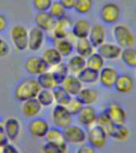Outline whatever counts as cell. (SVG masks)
Instances as JSON below:
<instances>
[{"instance_id": "6da1fadb", "label": "cell", "mask_w": 136, "mask_h": 153, "mask_svg": "<svg viewBox=\"0 0 136 153\" xmlns=\"http://www.w3.org/2000/svg\"><path fill=\"white\" fill-rule=\"evenodd\" d=\"M40 90L41 87L36 76H25L16 84L14 88V97L15 100L22 103L29 99L37 97Z\"/></svg>"}, {"instance_id": "7a4b0ae2", "label": "cell", "mask_w": 136, "mask_h": 153, "mask_svg": "<svg viewBox=\"0 0 136 153\" xmlns=\"http://www.w3.org/2000/svg\"><path fill=\"white\" fill-rule=\"evenodd\" d=\"M115 42L122 49L134 47L135 44V36L128 26L124 24H118L112 30Z\"/></svg>"}, {"instance_id": "3957f363", "label": "cell", "mask_w": 136, "mask_h": 153, "mask_svg": "<svg viewBox=\"0 0 136 153\" xmlns=\"http://www.w3.org/2000/svg\"><path fill=\"white\" fill-rule=\"evenodd\" d=\"M29 30L23 25H15L10 31V38L15 50L25 51L28 50Z\"/></svg>"}, {"instance_id": "277c9868", "label": "cell", "mask_w": 136, "mask_h": 153, "mask_svg": "<svg viewBox=\"0 0 136 153\" xmlns=\"http://www.w3.org/2000/svg\"><path fill=\"white\" fill-rule=\"evenodd\" d=\"M87 143L95 149H101L106 146L107 142V135L105 131L96 123L86 129Z\"/></svg>"}, {"instance_id": "5b68a950", "label": "cell", "mask_w": 136, "mask_h": 153, "mask_svg": "<svg viewBox=\"0 0 136 153\" xmlns=\"http://www.w3.org/2000/svg\"><path fill=\"white\" fill-rule=\"evenodd\" d=\"M52 121L54 126L64 129L72 124V115L70 113L65 105H56L52 107L51 112Z\"/></svg>"}, {"instance_id": "8992f818", "label": "cell", "mask_w": 136, "mask_h": 153, "mask_svg": "<svg viewBox=\"0 0 136 153\" xmlns=\"http://www.w3.org/2000/svg\"><path fill=\"white\" fill-rule=\"evenodd\" d=\"M64 137L67 143L79 146L87 141V131L80 124H71L64 129Z\"/></svg>"}, {"instance_id": "52a82bcc", "label": "cell", "mask_w": 136, "mask_h": 153, "mask_svg": "<svg viewBox=\"0 0 136 153\" xmlns=\"http://www.w3.org/2000/svg\"><path fill=\"white\" fill-rule=\"evenodd\" d=\"M24 67L26 73L32 76H37L50 69V67L43 57L38 55L29 56L25 61Z\"/></svg>"}, {"instance_id": "ba28073f", "label": "cell", "mask_w": 136, "mask_h": 153, "mask_svg": "<svg viewBox=\"0 0 136 153\" xmlns=\"http://www.w3.org/2000/svg\"><path fill=\"white\" fill-rule=\"evenodd\" d=\"M121 17V9L118 4L112 2H106L100 10V18L106 25H114Z\"/></svg>"}, {"instance_id": "9c48e42d", "label": "cell", "mask_w": 136, "mask_h": 153, "mask_svg": "<svg viewBox=\"0 0 136 153\" xmlns=\"http://www.w3.org/2000/svg\"><path fill=\"white\" fill-rule=\"evenodd\" d=\"M28 131L34 138H45L50 128V123L44 117L40 116L32 118L29 120Z\"/></svg>"}, {"instance_id": "30bf717a", "label": "cell", "mask_w": 136, "mask_h": 153, "mask_svg": "<svg viewBox=\"0 0 136 153\" xmlns=\"http://www.w3.org/2000/svg\"><path fill=\"white\" fill-rule=\"evenodd\" d=\"M104 112L115 125L126 124L127 113L123 106L116 101H112L107 104Z\"/></svg>"}, {"instance_id": "8fae6325", "label": "cell", "mask_w": 136, "mask_h": 153, "mask_svg": "<svg viewBox=\"0 0 136 153\" xmlns=\"http://www.w3.org/2000/svg\"><path fill=\"white\" fill-rule=\"evenodd\" d=\"M2 127L10 142H14L19 138L21 133V124L18 117H8L3 120Z\"/></svg>"}, {"instance_id": "7c38bea8", "label": "cell", "mask_w": 136, "mask_h": 153, "mask_svg": "<svg viewBox=\"0 0 136 153\" xmlns=\"http://www.w3.org/2000/svg\"><path fill=\"white\" fill-rule=\"evenodd\" d=\"M97 117V112L92 105H83L76 115L79 124L86 128L96 123Z\"/></svg>"}, {"instance_id": "4fadbf2b", "label": "cell", "mask_w": 136, "mask_h": 153, "mask_svg": "<svg viewBox=\"0 0 136 153\" xmlns=\"http://www.w3.org/2000/svg\"><path fill=\"white\" fill-rule=\"evenodd\" d=\"M45 40V33L37 26L29 30L28 50L32 52H37L42 48Z\"/></svg>"}, {"instance_id": "5bb4252c", "label": "cell", "mask_w": 136, "mask_h": 153, "mask_svg": "<svg viewBox=\"0 0 136 153\" xmlns=\"http://www.w3.org/2000/svg\"><path fill=\"white\" fill-rule=\"evenodd\" d=\"M57 20L49 13V11L37 13L34 18L35 26L45 33H52Z\"/></svg>"}, {"instance_id": "9a60e30c", "label": "cell", "mask_w": 136, "mask_h": 153, "mask_svg": "<svg viewBox=\"0 0 136 153\" xmlns=\"http://www.w3.org/2000/svg\"><path fill=\"white\" fill-rule=\"evenodd\" d=\"M73 22L71 19L65 16L61 19L57 20L53 30L52 31V36L56 40L67 38L72 32V26Z\"/></svg>"}, {"instance_id": "2e32d148", "label": "cell", "mask_w": 136, "mask_h": 153, "mask_svg": "<svg viewBox=\"0 0 136 153\" xmlns=\"http://www.w3.org/2000/svg\"><path fill=\"white\" fill-rule=\"evenodd\" d=\"M135 87V81L132 76L126 74H119L113 88L115 92L123 95H128L132 93Z\"/></svg>"}, {"instance_id": "e0dca14e", "label": "cell", "mask_w": 136, "mask_h": 153, "mask_svg": "<svg viewBox=\"0 0 136 153\" xmlns=\"http://www.w3.org/2000/svg\"><path fill=\"white\" fill-rule=\"evenodd\" d=\"M43 107L37 98H32L21 103V112L25 118L32 119L38 117L42 111Z\"/></svg>"}, {"instance_id": "ac0fdd59", "label": "cell", "mask_w": 136, "mask_h": 153, "mask_svg": "<svg viewBox=\"0 0 136 153\" xmlns=\"http://www.w3.org/2000/svg\"><path fill=\"white\" fill-rule=\"evenodd\" d=\"M119 76L118 72L112 66H104L99 72V83L106 88L114 87L116 79Z\"/></svg>"}, {"instance_id": "d6986e66", "label": "cell", "mask_w": 136, "mask_h": 153, "mask_svg": "<svg viewBox=\"0 0 136 153\" xmlns=\"http://www.w3.org/2000/svg\"><path fill=\"white\" fill-rule=\"evenodd\" d=\"M96 49L97 52L104 58V60H115L119 58L123 50L116 43L106 42Z\"/></svg>"}, {"instance_id": "ffe728a7", "label": "cell", "mask_w": 136, "mask_h": 153, "mask_svg": "<svg viewBox=\"0 0 136 153\" xmlns=\"http://www.w3.org/2000/svg\"><path fill=\"white\" fill-rule=\"evenodd\" d=\"M75 97L82 105H93L99 100L100 93L92 87H83Z\"/></svg>"}, {"instance_id": "44dd1931", "label": "cell", "mask_w": 136, "mask_h": 153, "mask_svg": "<svg viewBox=\"0 0 136 153\" xmlns=\"http://www.w3.org/2000/svg\"><path fill=\"white\" fill-rule=\"evenodd\" d=\"M91 28L92 26L88 20L84 19H78L72 24L71 33L76 39L87 38L89 35Z\"/></svg>"}, {"instance_id": "7402d4cb", "label": "cell", "mask_w": 136, "mask_h": 153, "mask_svg": "<svg viewBox=\"0 0 136 153\" xmlns=\"http://www.w3.org/2000/svg\"><path fill=\"white\" fill-rule=\"evenodd\" d=\"M94 48L99 47L100 45L105 42L106 39V29L100 24H95L91 28L90 33L88 37Z\"/></svg>"}, {"instance_id": "603a6c76", "label": "cell", "mask_w": 136, "mask_h": 153, "mask_svg": "<svg viewBox=\"0 0 136 153\" xmlns=\"http://www.w3.org/2000/svg\"><path fill=\"white\" fill-rule=\"evenodd\" d=\"M61 85L72 97H76L83 88V84L79 80L78 76L73 74H69L62 82Z\"/></svg>"}, {"instance_id": "cb8c5ba5", "label": "cell", "mask_w": 136, "mask_h": 153, "mask_svg": "<svg viewBox=\"0 0 136 153\" xmlns=\"http://www.w3.org/2000/svg\"><path fill=\"white\" fill-rule=\"evenodd\" d=\"M41 57L49 65L50 69L63 62V57L56 47H48L43 51Z\"/></svg>"}, {"instance_id": "d4e9b609", "label": "cell", "mask_w": 136, "mask_h": 153, "mask_svg": "<svg viewBox=\"0 0 136 153\" xmlns=\"http://www.w3.org/2000/svg\"><path fill=\"white\" fill-rule=\"evenodd\" d=\"M66 64L70 74L77 75L86 67V58L81 55L75 54L69 57Z\"/></svg>"}, {"instance_id": "484cf974", "label": "cell", "mask_w": 136, "mask_h": 153, "mask_svg": "<svg viewBox=\"0 0 136 153\" xmlns=\"http://www.w3.org/2000/svg\"><path fill=\"white\" fill-rule=\"evenodd\" d=\"M76 76L81 83L86 85H91L99 81V72L86 66Z\"/></svg>"}, {"instance_id": "4316f807", "label": "cell", "mask_w": 136, "mask_h": 153, "mask_svg": "<svg viewBox=\"0 0 136 153\" xmlns=\"http://www.w3.org/2000/svg\"><path fill=\"white\" fill-rule=\"evenodd\" d=\"M74 49H75L76 54L81 55L86 58L94 52L95 48L93 47L90 41L87 38L76 39V42L74 43Z\"/></svg>"}, {"instance_id": "83f0119b", "label": "cell", "mask_w": 136, "mask_h": 153, "mask_svg": "<svg viewBox=\"0 0 136 153\" xmlns=\"http://www.w3.org/2000/svg\"><path fill=\"white\" fill-rule=\"evenodd\" d=\"M119 58L126 67L130 69H136V49L135 47L123 49Z\"/></svg>"}, {"instance_id": "f1b7e54d", "label": "cell", "mask_w": 136, "mask_h": 153, "mask_svg": "<svg viewBox=\"0 0 136 153\" xmlns=\"http://www.w3.org/2000/svg\"><path fill=\"white\" fill-rule=\"evenodd\" d=\"M41 151L42 153H67L68 151V143H54L45 140L41 147Z\"/></svg>"}, {"instance_id": "f546056e", "label": "cell", "mask_w": 136, "mask_h": 153, "mask_svg": "<svg viewBox=\"0 0 136 153\" xmlns=\"http://www.w3.org/2000/svg\"><path fill=\"white\" fill-rule=\"evenodd\" d=\"M36 78H37V81H38V85H40L41 88L52 89L55 86L57 85V81L55 80L54 76L52 75L50 69L37 76Z\"/></svg>"}, {"instance_id": "4dcf8cb0", "label": "cell", "mask_w": 136, "mask_h": 153, "mask_svg": "<svg viewBox=\"0 0 136 153\" xmlns=\"http://www.w3.org/2000/svg\"><path fill=\"white\" fill-rule=\"evenodd\" d=\"M56 46L57 50L59 51V53L61 54V56L64 57H70L73 51H75L74 49V43L69 38H63V39H58L56 40Z\"/></svg>"}, {"instance_id": "1f68e13d", "label": "cell", "mask_w": 136, "mask_h": 153, "mask_svg": "<svg viewBox=\"0 0 136 153\" xmlns=\"http://www.w3.org/2000/svg\"><path fill=\"white\" fill-rule=\"evenodd\" d=\"M52 93L54 96L55 103L57 105H65L66 106L70 100L72 99V97L68 92L64 88V87L61 85H57L52 88Z\"/></svg>"}, {"instance_id": "d6a6232c", "label": "cell", "mask_w": 136, "mask_h": 153, "mask_svg": "<svg viewBox=\"0 0 136 153\" xmlns=\"http://www.w3.org/2000/svg\"><path fill=\"white\" fill-rule=\"evenodd\" d=\"M86 66L100 72L105 66L104 58L96 51L86 57Z\"/></svg>"}, {"instance_id": "836d02e7", "label": "cell", "mask_w": 136, "mask_h": 153, "mask_svg": "<svg viewBox=\"0 0 136 153\" xmlns=\"http://www.w3.org/2000/svg\"><path fill=\"white\" fill-rule=\"evenodd\" d=\"M36 98L43 108H50L54 105L55 103L54 96L52 89L41 88Z\"/></svg>"}, {"instance_id": "e575fe53", "label": "cell", "mask_w": 136, "mask_h": 153, "mask_svg": "<svg viewBox=\"0 0 136 153\" xmlns=\"http://www.w3.org/2000/svg\"><path fill=\"white\" fill-rule=\"evenodd\" d=\"M50 70L52 72L57 85H61L62 82L64 81V79L70 74L67 64L63 62L56 66L52 67V69H50Z\"/></svg>"}, {"instance_id": "d590c367", "label": "cell", "mask_w": 136, "mask_h": 153, "mask_svg": "<svg viewBox=\"0 0 136 153\" xmlns=\"http://www.w3.org/2000/svg\"><path fill=\"white\" fill-rule=\"evenodd\" d=\"M96 124L102 128L107 133L108 136H110L111 133L113 131L115 124L112 121V120L110 119L108 116L106 114V112H100V114H98L97 120H96Z\"/></svg>"}, {"instance_id": "8d00e7d4", "label": "cell", "mask_w": 136, "mask_h": 153, "mask_svg": "<svg viewBox=\"0 0 136 153\" xmlns=\"http://www.w3.org/2000/svg\"><path fill=\"white\" fill-rule=\"evenodd\" d=\"M45 139L46 141L54 142V143L65 142L64 137V129L60 128L56 126H50Z\"/></svg>"}, {"instance_id": "74e56055", "label": "cell", "mask_w": 136, "mask_h": 153, "mask_svg": "<svg viewBox=\"0 0 136 153\" xmlns=\"http://www.w3.org/2000/svg\"><path fill=\"white\" fill-rule=\"evenodd\" d=\"M130 136V131L125 124L123 125H115L113 131L110 135V137L117 141H125Z\"/></svg>"}, {"instance_id": "f35d334b", "label": "cell", "mask_w": 136, "mask_h": 153, "mask_svg": "<svg viewBox=\"0 0 136 153\" xmlns=\"http://www.w3.org/2000/svg\"><path fill=\"white\" fill-rule=\"evenodd\" d=\"M49 13L56 20H58V19L67 16V10L63 7V5L58 0H53V2L49 10Z\"/></svg>"}, {"instance_id": "ab89813d", "label": "cell", "mask_w": 136, "mask_h": 153, "mask_svg": "<svg viewBox=\"0 0 136 153\" xmlns=\"http://www.w3.org/2000/svg\"><path fill=\"white\" fill-rule=\"evenodd\" d=\"M94 1L93 0H76L75 11L81 15H85L90 13L92 10Z\"/></svg>"}, {"instance_id": "60d3db41", "label": "cell", "mask_w": 136, "mask_h": 153, "mask_svg": "<svg viewBox=\"0 0 136 153\" xmlns=\"http://www.w3.org/2000/svg\"><path fill=\"white\" fill-rule=\"evenodd\" d=\"M53 0H32V7L37 13L49 11Z\"/></svg>"}, {"instance_id": "b9f144b4", "label": "cell", "mask_w": 136, "mask_h": 153, "mask_svg": "<svg viewBox=\"0 0 136 153\" xmlns=\"http://www.w3.org/2000/svg\"><path fill=\"white\" fill-rule=\"evenodd\" d=\"M66 107L72 116H76L77 113L80 112V110L81 109V108L83 107V105H81L80 101L75 97H72L69 104L66 105Z\"/></svg>"}, {"instance_id": "7bdbcfd3", "label": "cell", "mask_w": 136, "mask_h": 153, "mask_svg": "<svg viewBox=\"0 0 136 153\" xmlns=\"http://www.w3.org/2000/svg\"><path fill=\"white\" fill-rule=\"evenodd\" d=\"M10 46L7 40L0 36V58H4L10 53Z\"/></svg>"}, {"instance_id": "ee69618b", "label": "cell", "mask_w": 136, "mask_h": 153, "mask_svg": "<svg viewBox=\"0 0 136 153\" xmlns=\"http://www.w3.org/2000/svg\"><path fill=\"white\" fill-rule=\"evenodd\" d=\"M75 153H96V149L85 142L78 146Z\"/></svg>"}, {"instance_id": "f6af8a7d", "label": "cell", "mask_w": 136, "mask_h": 153, "mask_svg": "<svg viewBox=\"0 0 136 153\" xmlns=\"http://www.w3.org/2000/svg\"><path fill=\"white\" fill-rule=\"evenodd\" d=\"M2 153H21V152L12 142H9L2 147Z\"/></svg>"}, {"instance_id": "bcb514c9", "label": "cell", "mask_w": 136, "mask_h": 153, "mask_svg": "<svg viewBox=\"0 0 136 153\" xmlns=\"http://www.w3.org/2000/svg\"><path fill=\"white\" fill-rule=\"evenodd\" d=\"M9 26V20L7 17L2 13H0V34L7 31Z\"/></svg>"}, {"instance_id": "7dc6e473", "label": "cell", "mask_w": 136, "mask_h": 153, "mask_svg": "<svg viewBox=\"0 0 136 153\" xmlns=\"http://www.w3.org/2000/svg\"><path fill=\"white\" fill-rule=\"evenodd\" d=\"M67 10H74L76 6V0H58Z\"/></svg>"}, {"instance_id": "c3c4849f", "label": "cell", "mask_w": 136, "mask_h": 153, "mask_svg": "<svg viewBox=\"0 0 136 153\" xmlns=\"http://www.w3.org/2000/svg\"><path fill=\"white\" fill-rule=\"evenodd\" d=\"M9 142V140L5 133L3 127H2V125H0V147H3L5 144H7Z\"/></svg>"}, {"instance_id": "681fc988", "label": "cell", "mask_w": 136, "mask_h": 153, "mask_svg": "<svg viewBox=\"0 0 136 153\" xmlns=\"http://www.w3.org/2000/svg\"><path fill=\"white\" fill-rule=\"evenodd\" d=\"M2 123H3V120L2 117H0V125H2Z\"/></svg>"}, {"instance_id": "f907efd6", "label": "cell", "mask_w": 136, "mask_h": 153, "mask_svg": "<svg viewBox=\"0 0 136 153\" xmlns=\"http://www.w3.org/2000/svg\"><path fill=\"white\" fill-rule=\"evenodd\" d=\"M0 153H2V147H0Z\"/></svg>"}, {"instance_id": "816d5d0a", "label": "cell", "mask_w": 136, "mask_h": 153, "mask_svg": "<svg viewBox=\"0 0 136 153\" xmlns=\"http://www.w3.org/2000/svg\"></svg>"}]
</instances>
